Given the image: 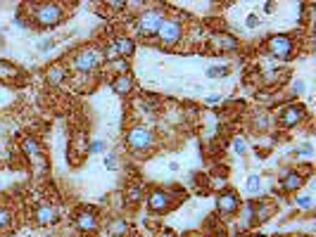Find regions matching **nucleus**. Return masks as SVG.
Here are the masks:
<instances>
[{
	"instance_id": "7c9ffc66",
	"label": "nucleus",
	"mask_w": 316,
	"mask_h": 237,
	"mask_svg": "<svg viewBox=\"0 0 316 237\" xmlns=\"http://www.w3.org/2000/svg\"><path fill=\"white\" fill-rule=\"evenodd\" d=\"M50 48H53V41H41V43H38V50H41V53H48Z\"/></svg>"
},
{
	"instance_id": "a211bd4d",
	"label": "nucleus",
	"mask_w": 316,
	"mask_h": 237,
	"mask_svg": "<svg viewBox=\"0 0 316 237\" xmlns=\"http://www.w3.org/2000/svg\"><path fill=\"white\" fill-rule=\"evenodd\" d=\"M141 197H143V187L138 183L126 187V202H129V204H138V202H141Z\"/></svg>"
},
{
	"instance_id": "9d476101",
	"label": "nucleus",
	"mask_w": 316,
	"mask_h": 237,
	"mask_svg": "<svg viewBox=\"0 0 316 237\" xmlns=\"http://www.w3.org/2000/svg\"><path fill=\"white\" fill-rule=\"evenodd\" d=\"M169 194L164 192V190H153L150 192V199H148V206L153 209V211H164L166 206H169Z\"/></svg>"
},
{
	"instance_id": "6e6552de",
	"label": "nucleus",
	"mask_w": 316,
	"mask_h": 237,
	"mask_svg": "<svg viewBox=\"0 0 316 237\" xmlns=\"http://www.w3.org/2000/svg\"><path fill=\"white\" fill-rule=\"evenodd\" d=\"M57 221V209L53 204H38L36 206V223L38 226H53Z\"/></svg>"
},
{
	"instance_id": "2eb2a0df",
	"label": "nucleus",
	"mask_w": 316,
	"mask_h": 237,
	"mask_svg": "<svg viewBox=\"0 0 316 237\" xmlns=\"http://www.w3.org/2000/svg\"><path fill=\"white\" fill-rule=\"evenodd\" d=\"M114 43H117V53H119V57H131L133 50H136L133 41H131V38H126V36H121V38H114Z\"/></svg>"
},
{
	"instance_id": "f3484780",
	"label": "nucleus",
	"mask_w": 316,
	"mask_h": 237,
	"mask_svg": "<svg viewBox=\"0 0 316 237\" xmlns=\"http://www.w3.org/2000/svg\"><path fill=\"white\" fill-rule=\"evenodd\" d=\"M65 74L67 71H65V66L62 64H53L50 69H48V83H50V86H57V83L65 78Z\"/></svg>"
},
{
	"instance_id": "473e14b6",
	"label": "nucleus",
	"mask_w": 316,
	"mask_h": 237,
	"mask_svg": "<svg viewBox=\"0 0 316 237\" xmlns=\"http://www.w3.org/2000/svg\"><path fill=\"white\" fill-rule=\"evenodd\" d=\"M257 126H262V128H264V126H266V117H262V118H257Z\"/></svg>"
},
{
	"instance_id": "1a4fd4ad",
	"label": "nucleus",
	"mask_w": 316,
	"mask_h": 237,
	"mask_svg": "<svg viewBox=\"0 0 316 237\" xmlns=\"http://www.w3.org/2000/svg\"><path fill=\"white\" fill-rule=\"evenodd\" d=\"M217 209L221 211V214H233L236 209H238V197L233 192H224V194H219V199H217Z\"/></svg>"
},
{
	"instance_id": "c9c22d12",
	"label": "nucleus",
	"mask_w": 316,
	"mask_h": 237,
	"mask_svg": "<svg viewBox=\"0 0 316 237\" xmlns=\"http://www.w3.org/2000/svg\"><path fill=\"white\" fill-rule=\"evenodd\" d=\"M300 237H307V235H300Z\"/></svg>"
},
{
	"instance_id": "aec40b11",
	"label": "nucleus",
	"mask_w": 316,
	"mask_h": 237,
	"mask_svg": "<svg viewBox=\"0 0 316 237\" xmlns=\"http://www.w3.org/2000/svg\"><path fill=\"white\" fill-rule=\"evenodd\" d=\"M22 147H24V154H26V157H38V152H41L38 140H33V138H26V140L22 142Z\"/></svg>"
},
{
	"instance_id": "f257e3e1",
	"label": "nucleus",
	"mask_w": 316,
	"mask_h": 237,
	"mask_svg": "<svg viewBox=\"0 0 316 237\" xmlns=\"http://www.w3.org/2000/svg\"><path fill=\"white\" fill-rule=\"evenodd\" d=\"M33 19L41 26H55L62 19V10L55 2H38V5H33Z\"/></svg>"
},
{
	"instance_id": "2f4dec72",
	"label": "nucleus",
	"mask_w": 316,
	"mask_h": 237,
	"mask_svg": "<svg viewBox=\"0 0 316 237\" xmlns=\"http://www.w3.org/2000/svg\"><path fill=\"white\" fill-rule=\"evenodd\" d=\"M305 90V81H295L293 83V93H302Z\"/></svg>"
},
{
	"instance_id": "4468645a",
	"label": "nucleus",
	"mask_w": 316,
	"mask_h": 237,
	"mask_svg": "<svg viewBox=\"0 0 316 237\" xmlns=\"http://www.w3.org/2000/svg\"><path fill=\"white\" fill-rule=\"evenodd\" d=\"M273 214V209H271V204H252V223H264L269 216Z\"/></svg>"
},
{
	"instance_id": "72a5a7b5",
	"label": "nucleus",
	"mask_w": 316,
	"mask_h": 237,
	"mask_svg": "<svg viewBox=\"0 0 316 237\" xmlns=\"http://www.w3.org/2000/svg\"><path fill=\"white\" fill-rule=\"evenodd\" d=\"M164 237H174V235H171V233H166V235H164Z\"/></svg>"
},
{
	"instance_id": "412c9836",
	"label": "nucleus",
	"mask_w": 316,
	"mask_h": 237,
	"mask_svg": "<svg viewBox=\"0 0 316 237\" xmlns=\"http://www.w3.org/2000/svg\"><path fill=\"white\" fill-rule=\"evenodd\" d=\"M245 190H247L250 194H257L259 190H262V178H259L257 173L250 176V178H247V183H245Z\"/></svg>"
},
{
	"instance_id": "423d86ee",
	"label": "nucleus",
	"mask_w": 316,
	"mask_h": 237,
	"mask_svg": "<svg viewBox=\"0 0 316 237\" xmlns=\"http://www.w3.org/2000/svg\"><path fill=\"white\" fill-rule=\"evenodd\" d=\"M269 53L273 57H290V53H293V41L288 36H283V33L271 36L269 38Z\"/></svg>"
},
{
	"instance_id": "0eeeda50",
	"label": "nucleus",
	"mask_w": 316,
	"mask_h": 237,
	"mask_svg": "<svg viewBox=\"0 0 316 237\" xmlns=\"http://www.w3.org/2000/svg\"><path fill=\"white\" fill-rule=\"evenodd\" d=\"M302 118H305V107H300V105H288V107L281 112V123H283L285 128L297 126Z\"/></svg>"
},
{
	"instance_id": "ddd939ff",
	"label": "nucleus",
	"mask_w": 316,
	"mask_h": 237,
	"mask_svg": "<svg viewBox=\"0 0 316 237\" xmlns=\"http://www.w3.org/2000/svg\"><path fill=\"white\" fill-rule=\"evenodd\" d=\"M77 226H79V230L93 233V230L98 228V218H95V214H93V211H81V214L77 216Z\"/></svg>"
},
{
	"instance_id": "6ab92c4d",
	"label": "nucleus",
	"mask_w": 316,
	"mask_h": 237,
	"mask_svg": "<svg viewBox=\"0 0 316 237\" xmlns=\"http://www.w3.org/2000/svg\"><path fill=\"white\" fill-rule=\"evenodd\" d=\"M109 233H112V235H117V237L126 235V233H129V223H126V221H121V218H117V221H112V223H109Z\"/></svg>"
},
{
	"instance_id": "4be33fe9",
	"label": "nucleus",
	"mask_w": 316,
	"mask_h": 237,
	"mask_svg": "<svg viewBox=\"0 0 316 237\" xmlns=\"http://www.w3.org/2000/svg\"><path fill=\"white\" fill-rule=\"evenodd\" d=\"M100 55H102L107 62H114V59H119V53H117V43H114V41H112V43H107V45H105V50H102Z\"/></svg>"
},
{
	"instance_id": "393cba45",
	"label": "nucleus",
	"mask_w": 316,
	"mask_h": 237,
	"mask_svg": "<svg viewBox=\"0 0 316 237\" xmlns=\"http://www.w3.org/2000/svg\"><path fill=\"white\" fill-rule=\"evenodd\" d=\"M10 223H12V211L5 209V206H0V228H7Z\"/></svg>"
},
{
	"instance_id": "9b49d317",
	"label": "nucleus",
	"mask_w": 316,
	"mask_h": 237,
	"mask_svg": "<svg viewBox=\"0 0 316 237\" xmlns=\"http://www.w3.org/2000/svg\"><path fill=\"white\" fill-rule=\"evenodd\" d=\"M131 88H133V78L129 74H119L112 81V90H114L117 95H129Z\"/></svg>"
},
{
	"instance_id": "5701e85b",
	"label": "nucleus",
	"mask_w": 316,
	"mask_h": 237,
	"mask_svg": "<svg viewBox=\"0 0 316 237\" xmlns=\"http://www.w3.org/2000/svg\"><path fill=\"white\" fill-rule=\"evenodd\" d=\"M207 76L209 78H224V76H229V66H209Z\"/></svg>"
},
{
	"instance_id": "39448f33",
	"label": "nucleus",
	"mask_w": 316,
	"mask_h": 237,
	"mask_svg": "<svg viewBox=\"0 0 316 237\" xmlns=\"http://www.w3.org/2000/svg\"><path fill=\"white\" fill-rule=\"evenodd\" d=\"M157 36H159V41H162L164 45H174L176 41L181 38V22H178V19H171V17L162 19L159 29H157Z\"/></svg>"
},
{
	"instance_id": "f03ea898",
	"label": "nucleus",
	"mask_w": 316,
	"mask_h": 237,
	"mask_svg": "<svg viewBox=\"0 0 316 237\" xmlns=\"http://www.w3.org/2000/svg\"><path fill=\"white\" fill-rule=\"evenodd\" d=\"M162 19H164V14L159 10H145V12L138 14V19H136V29H138L141 36H153V33H157Z\"/></svg>"
},
{
	"instance_id": "f8f14e48",
	"label": "nucleus",
	"mask_w": 316,
	"mask_h": 237,
	"mask_svg": "<svg viewBox=\"0 0 316 237\" xmlns=\"http://www.w3.org/2000/svg\"><path fill=\"white\" fill-rule=\"evenodd\" d=\"M302 185H305V178H302L300 173H295V171L285 173L283 180H281V187H283L285 192H295V190H300Z\"/></svg>"
},
{
	"instance_id": "c85d7f7f",
	"label": "nucleus",
	"mask_w": 316,
	"mask_h": 237,
	"mask_svg": "<svg viewBox=\"0 0 316 237\" xmlns=\"http://www.w3.org/2000/svg\"><path fill=\"white\" fill-rule=\"evenodd\" d=\"M312 145H309V142H305V145H302V147H300V150H297V154H300V157H312Z\"/></svg>"
},
{
	"instance_id": "bb28decb",
	"label": "nucleus",
	"mask_w": 316,
	"mask_h": 237,
	"mask_svg": "<svg viewBox=\"0 0 316 237\" xmlns=\"http://www.w3.org/2000/svg\"><path fill=\"white\" fill-rule=\"evenodd\" d=\"M297 206H300V209H312V197H307V194L297 197Z\"/></svg>"
},
{
	"instance_id": "cd10ccee",
	"label": "nucleus",
	"mask_w": 316,
	"mask_h": 237,
	"mask_svg": "<svg viewBox=\"0 0 316 237\" xmlns=\"http://www.w3.org/2000/svg\"><path fill=\"white\" fill-rule=\"evenodd\" d=\"M102 152H105V142L102 140H95L90 145V154H102Z\"/></svg>"
},
{
	"instance_id": "7ed1b4c3",
	"label": "nucleus",
	"mask_w": 316,
	"mask_h": 237,
	"mask_svg": "<svg viewBox=\"0 0 316 237\" xmlns=\"http://www.w3.org/2000/svg\"><path fill=\"white\" fill-rule=\"evenodd\" d=\"M100 50H95V48H83V50H79L77 55H74V59H72V64H74V69L77 71H93L95 66L100 64Z\"/></svg>"
},
{
	"instance_id": "20e7f679",
	"label": "nucleus",
	"mask_w": 316,
	"mask_h": 237,
	"mask_svg": "<svg viewBox=\"0 0 316 237\" xmlns=\"http://www.w3.org/2000/svg\"><path fill=\"white\" fill-rule=\"evenodd\" d=\"M126 140L131 145V150L136 152H143V150H150L155 142V135L150 128H145V126H133L129 130V135H126Z\"/></svg>"
},
{
	"instance_id": "f704fd0d",
	"label": "nucleus",
	"mask_w": 316,
	"mask_h": 237,
	"mask_svg": "<svg viewBox=\"0 0 316 237\" xmlns=\"http://www.w3.org/2000/svg\"><path fill=\"white\" fill-rule=\"evenodd\" d=\"M252 237H264V235H252Z\"/></svg>"
},
{
	"instance_id": "b1692460",
	"label": "nucleus",
	"mask_w": 316,
	"mask_h": 237,
	"mask_svg": "<svg viewBox=\"0 0 316 237\" xmlns=\"http://www.w3.org/2000/svg\"><path fill=\"white\" fill-rule=\"evenodd\" d=\"M233 152H236V154H245V152H247V140H245L242 135L233 138Z\"/></svg>"
},
{
	"instance_id": "dca6fc26",
	"label": "nucleus",
	"mask_w": 316,
	"mask_h": 237,
	"mask_svg": "<svg viewBox=\"0 0 316 237\" xmlns=\"http://www.w3.org/2000/svg\"><path fill=\"white\" fill-rule=\"evenodd\" d=\"M214 45L224 53V50H236V48H238V41H236L233 36H229V33H221V36L214 38Z\"/></svg>"
},
{
	"instance_id": "c756f323",
	"label": "nucleus",
	"mask_w": 316,
	"mask_h": 237,
	"mask_svg": "<svg viewBox=\"0 0 316 237\" xmlns=\"http://www.w3.org/2000/svg\"><path fill=\"white\" fill-rule=\"evenodd\" d=\"M245 24H247V29H254V26L259 24V17H257V14H250V17L245 19Z\"/></svg>"
},
{
	"instance_id": "a878e982",
	"label": "nucleus",
	"mask_w": 316,
	"mask_h": 237,
	"mask_svg": "<svg viewBox=\"0 0 316 237\" xmlns=\"http://www.w3.org/2000/svg\"><path fill=\"white\" fill-rule=\"evenodd\" d=\"M117 164H119L117 154H114V152H107V154H105V166H107L109 171H114V169H117Z\"/></svg>"
}]
</instances>
